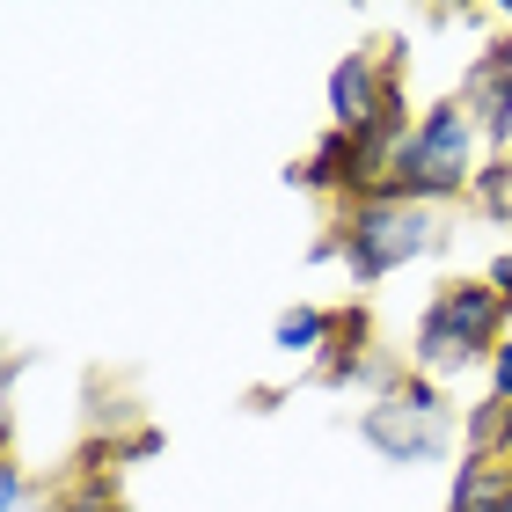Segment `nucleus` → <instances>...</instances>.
I'll return each mask as SVG.
<instances>
[{
	"mask_svg": "<svg viewBox=\"0 0 512 512\" xmlns=\"http://www.w3.org/2000/svg\"><path fill=\"white\" fill-rule=\"evenodd\" d=\"M512 498V454H461L447 483V512H498Z\"/></svg>",
	"mask_w": 512,
	"mask_h": 512,
	"instance_id": "nucleus-8",
	"label": "nucleus"
},
{
	"mask_svg": "<svg viewBox=\"0 0 512 512\" xmlns=\"http://www.w3.org/2000/svg\"><path fill=\"white\" fill-rule=\"evenodd\" d=\"M315 381H322V388H359V381H374V395L395 381V366L381 359V344H374V330H366V315H359V308L337 322L330 352L315 359Z\"/></svg>",
	"mask_w": 512,
	"mask_h": 512,
	"instance_id": "nucleus-7",
	"label": "nucleus"
},
{
	"mask_svg": "<svg viewBox=\"0 0 512 512\" xmlns=\"http://www.w3.org/2000/svg\"><path fill=\"white\" fill-rule=\"evenodd\" d=\"M498 512H512V498H505V505H498Z\"/></svg>",
	"mask_w": 512,
	"mask_h": 512,
	"instance_id": "nucleus-17",
	"label": "nucleus"
},
{
	"mask_svg": "<svg viewBox=\"0 0 512 512\" xmlns=\"http://www.w3.org/2000/svg\"><path fill=\"white\" fill-rule=\"evenodd\" d=\"M439 242H447V227H439L432 205H410L395 191H374V198H344L337 205V227L315 242V264L344 256L352 286H381V278L425 264Z\"/></svg>",
	"mask_w": 512,
	"mask_h": 512,
	"instance_id": "nucleus-1",
	"label": "nucleus"
},
{
	"mask_svg": "<svg viewBox=\"0 0 512 512\" xmlns=\"http://www.w3.org/2000/svg\"><path fill=\"white\" fill-rule=\"evenodd\" d=\"M505 344V300L491 278H447L425 315L410 330V374H432V381H454L469 366H491V352Z\"/></svg>",
	"mask_w": 512,
	"mask_h": 512,
	"instance_id": "nucleus-3",
	"label": "nucleus"
},
{
	"mask_svg": "<svg viewBox=\"0 0 512 512\" xmlns=\"http://www.w3.org/2000/svg\"><path fill=\"white\" fill-rule=\"evenodd\" d=\"M118 454H125V461H147V454H161V432H154V425L125 432V447H110V461H118Z\"/></svg>",
	"mask_w": 512,
	"mask_h": 512,
	"instance_id": "nucleus-15",
	"label": "nucleus"
},
{
	"mask_svg": "<svg viewBox=\"0 0 512 512\" xmlns=\"http://www.w3.org/2000/svg\"><path fill=\"white\" fill-rule=\"evenodd\" d=\"M483 161H491V147H483L476 110L461 103V96H439V103L417 110V132H410L403 161H395V183H388V191L439 213V205H454V198L476 191Z\"/></svg>",
	"mask_w": 512,
	"mask_h": 512,
	"instance_id": "nucleus-2",
	"label": "nucleus"
},
{
	"mask_svg": "<svg viewBox=\"0 0 512 512\" xmlns=\"http://www.w3.org/2000/svg\"><path fill=\"white\" fill-rule=\"evenodd\" d=\"M44 512H52V498H44Z\"/></svg>",
	"mask_w": 512,
	"mask_h": 512,
	"instance_id": "nucleus-18",
	"label": "nucleus"
},
{
	"mask_svg": "<svg viewBox=\"0 0 512 512\" xmlns=\"http://www.w3.org/2000/svg\"><path fill=\"white\" fill-rule=\"evenodd\" d=\"M505 439H512V410L498 395H483V403L461 410V454H505Z\"/></svg>",
	"mask_w": 512,
	"mask_h": 512,
	"instance_id": "nucleus-10",
	"label": "nucleus"
},
{
	"mask_svg": "<svg viewBox=\"0 0 512 512\" xmlns=\"http://www.w3.org/2000/svg\"><path fill=\"white\" fill-rule=\"evenodd\" d=\"M483 278H491L498 300H505V337H512V249H505V256H491V271H483Z\"/></svg>",
	"mask_w": 512,
	"mask_h": 512,
	"instance_id": "nucleus-16",
	"label": "nucleus"
},
{
	"mask_svg": "<svg viewBox=\"0 0 512 512\" xmlns=\"http://www.w3.org/2000/svg\"><path fill=\"white\" fill-rule=\"evenodd\" d=\"M330 132H366L381 118V96H388V59L381 52H344L330 66Z\"/></svg>",
	"mask_w": 512,
	"mask_h": 512,
	"instance_id": "nucleus-6",
	"label": "nucleus"
},
{
	"mask_svg": "<svg viewBox=\"0 0 512 512\" xmlns=\"http://www.w3.org/2000/svg\"><path fill=\"white\" fill-rule=\"evenodd\" d=\"M337 322H344V308H322V300H293V308L271 322L278 359H322V352H330V337H337Z\"/></svg>",
	"mask_w": 512,
	"mask_h": 512,
	"instance_id": "nucleus-9",
	"label": "nucleus"
},
{
	"mask_svg": "<svg viewBox=\"0 0 512 512\" xmlns=\"http://www.w3.org/2000/svg\"><path fill=\"white\" fill-rule=\"evenodd\" d=\"M52 512H125V498L110 491V476L103 469H88V476H74L66 491L52 498Z\"/></svg>",
	"mask_w": 512,
	"mask_h": 512,
	"instance_id": "nucleus-12",
	"label": "nucleus"
},
{
	"mask_svg": "<svg viewBox=\"0 0 512 512\" xmlns=\"http://www.w3.org/2000/svg\"><path fill=\"white\" fill-rule=\"evenodd\" d=\"M461 103L476 110L483 147H491V154H512V37L483 44V59L469 66V81H461Z\"/></svg>",
	"mask_w": 512,
	"mask_h": 512,
	"instance_id": "nucleus-5",
	"label": "nucleus"
},
{
	"mask_svg": "<svg viewBox=\"0 0 512 512\" xmlns=\"http://www.w3.org/2000/svg\"><path fill=\"white\" fill-rule=\"evenodd\" d=\"M469 205L483 220H498V227H512V154H491L483 161V176H476V191H469Z\"/></svg>",
	"mask_w": 512,
	"mask_h": 512,
	"instance_id": "nucleus-11",
	"label": "nucleus"
},
{
	"mask_svg": "<svg viewBox=\"0 0 512 512\" xmlns=\"http://www.w3.org/2000/svg\"><path fill=\"white\" fill-rule=\"evenodd\" d=\"M0 512H44L37 491H30V469H22V461H0Z\"/></svg>",
	"mask_w": 512,
	"mask_h": 512,
	"instance_id": "nucleus-13",
	"label": "nucleus"
},
{
	"mask_svg": "<svg viewBox=\"0 0 512 512\" xmlns=\"http://www.w3.org/2000/svg\"><path fill=\"white\" fill-rule=\"evenodd\" d=\"M483 374H491V388H483V395H498V403L512 410V337L491 352V366H483Z\"/></svg>",
	"mask_w": 512,
	"mask_h": 512,
	"instance_id": "nucleus-14",
	"label": "nucleus"
},
{
	"mask_svg": "<svg viewBox=\"0 0 512 512\" xmlns=\"http://www.w3.org/2000/svg\"><path fill=\"white\" fill-rule=\"evenodd\" d=\"M359 439L388 461V469H432V461L454 454L461 417H454L447 388H439L432 374H410L403 366V374L359 410Z\"/></svg>",
	"mask_w": 512,
	"mask_h": 512,
	"instance_id": "nucleus-4",
	"label": "nucleus"
},
{
	"mask_svg": "<svg viewBox=\"0 0 512 512\" xmlns=\"http://www.w3.org/2000/svg\"><path fill=\"white\" fill-rule=\"evenodd\" d=\"M505 454H512V439H505Z\"/></svg>",
	"mask_w": 512,
	"mask_h": 512,
	"instance_id": "nucleus-19",
	"label": "nucleus"
}]
</instances>
